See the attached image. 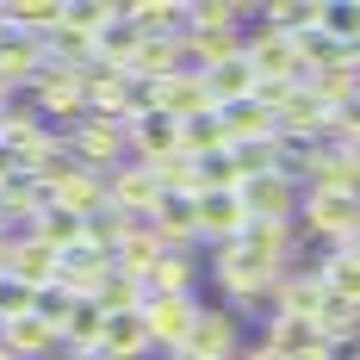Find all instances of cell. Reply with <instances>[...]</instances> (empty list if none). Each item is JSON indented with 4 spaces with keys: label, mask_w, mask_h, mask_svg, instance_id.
Listing matches in <instances>:
<instances>
[{
    "label": "cell",
    "mask_w": 360,
    "mask_h": 360,
    "mask_svg": "<svg viewBox=\"0 0 360 360\" xmlns=\"http://www.w3.org/2000/svg\"><path fill=\"white\" fill-rule=\"evenodd\" d=\"M212 267H217L224 298H236V304H267L274 280H280V261L243 249V243H212Z\"/></svg>",
    "instance_id": "1"
},
{
    "label": "cell",
    "mask_w": 360,
    "mask_h": 360,
    "mask_svg": "<svg viewBox=\"0 0 360 360\" xmlns=\"http://www.w3.org/2000/svg\"><path fill=\"white\" fill-rule=\"evenodd\" d=\"M63 143H69L75 168H87V174H112L118 162H124V124H112V118H81L63 131Z\"/></svg>",
    "instance_id": "2"
},
{
    "label": "cell",
    "mask_w": 360,
    "mask_h": 360,
    "mask_svg": "<svg viewBox=\"0 0 360 360\" xmlns=\"http://www.w3.org/2000/svg\"><path fill=\"white\" fill-rule=\"evenodd\" d=\"M298 230L348 243V236H360V199H348V193H298Z\"/></svg>",
    "instance_id": "3"
},
{
    "label": "cell",
    "mask_w": 360,
    "mask_h": 360,
    "mask_svg": "<svg viewBox=\"0 0 360 360\" xmlns=\"http://www.w3.org/2000/svg\"><path fill=\"white\" fill-rule=\"evenodd\" d=\"M193 311H199V298H193V292H143L137 317H143V329H149V348H168V354H174L180 342H186Z\"/></svg>",
    "instance_id": "4"
},
{
    "label": "cell",
    "mask_w": 360,
    "mask_h": 360,
    "mask_svg": "<svg viewBox=\"0 0 360 360\" xmlns=\"http://www.w3.org/2000/svg\"><path fill=\"white\" fill-rule=\"evenodd\" d=\"M174 354H186V360H236V354H243L236 317H230V311H212V304H199L193 323H186V342H180Z\"/></svg>",
    "instance_id": "5"
},
{
    "label": "cell",
    "mask_w": 360,
    "mask_h": 360,
    "mask_svg": "<svg viewBox=\"0 0 360 360\" xmlns=\"http://www.w3.org/2000/svg\"><path fill=\"white\" fill-rule=\"evenodd\" d=\"M243 63L255 69V81H304V69H298V37L274 32V25H255L243 37Z\"/></svg>",
    "instance_id": "6"
},
{
    "label": "cell",
    "mask_w": 360,
    "mask_h": 360,
    "mask_svg": "<svg viewBox=\"0 0 360 360\" xmlns=\"http://www.w3.org/2000/svg\"><path fill=\"white\" fill-rule=\"evenodd\" d=\"M243 199H236V186H205L199 199H193V230H199V243H236L243 236Z\"/></svg>",
    "instance_id": "7"
},
{
    "label": "cell",
    "mask_w": 360,
    "mask_h": 360,
    "mask_svg": "<svg viewBox=\"0 0 360 360\" xmlns=\"http://www.w3.org/2000/svg\"><path fill=\"white\" fill-rule=\"evenodd\" d=\"M298 193H348L360 199V155L354 149H311V162H304V180H298Z\"/></svg>",
    "instance_id": "8"
},
{
    "label": "cell",
    "mask_w": 360,
    "mask_h": 360,
    "mask_svg": "<svg viewBox=\"0 0 360 360\" xmlns=\"http://www.w3.org/2000/svg\"><path fill=\"white\" fill-rule=\"evenodd\" d=\"M323 131H329V106L298 81L286 94V106L274 112V137H286V143H323Z\"/></svg>",
    "instance_id": "9"
},
{
    "label": "cell",
    "mask_w": 360,
    "mask_h": 360,
    "mask_svg": "<svg viewBox=\"0 0 360 360\" xmlns=\"http://www.w3.org/2000/svg\"><path fill=\"white\" fill-rule=\"evenodd\" d=\"M155 199H162V186H155V180H149V168H137V162H118V168L106 174V205H112V212L149 224Z\"/></svg>",
    "instance_id": "10"
},
{
    "label": "cell",
    "mask_w": 360,
    "mask_h": 360,
    "mask_svg": "<svg viewBox=\"0 0 360 360\" xmlns=\"http://www.w3.org/2000/svg\"><path fill=\"white\" fill-rule=\"evenodd\" d=\"M50 137H56V131H50L32 106H6V112H0V149L13 155V168H19V174L37 162V149L50 143Z\"/></svg>",
    "instance_id": "11"
},
{
    "label": "cell",
    "mask_w": 360,
    "mask_h": 360,
    "mask_svg": "<svg viewBox=\"0 0 360 360\" xmlns=\"http://www.w3.org/2000/svg\"><path fill=\"white\" fill-rule=\"evenodd\" d=\"M236 199H243V212H249V217H267V224H292V217H298V186H292L286 174L243 180Z\"/></svg>",
    "instance_id": "12"
},
{
    "label": "cell",
    "mask_w": 360,
    "mask_h": 360,
    "mask_svg": "<svg viewBox=\"0 0 360 360\" xmlns=\"http://www.w3.org/2000/svg\"><path fill=\"white\" fill-rule=\"evenodd\" d=\"M149 94H155V112H162V118H174V124H186V118H212L205 81H199L193 69H174L168 81H155Z\"/></svg>",
    "instance_id": "13"
},
{
    "label": "cell",
    "mask_w": 360,
    "mask_h": 360,
    "mask_svg": "<svg viewBox=\"0 0 360 360\" xmlns=\"http://www.w3.org/2000/svg\"><path fill=\"white\" fill-rule=\"evenodd\" d=\"M162 155H180V124L174 118L149 112V118H137V124H124V162L149 168V162H162Z\"/></svg>",
    "instance_id": "14"
},
{
    "label": "cell",
    "mask_w": 360,
    "mask_h": 360,
    "mask_svg": "<svg viewBox=\"0 0 360 360\" xmlns=\"http://www.w3.org/2000/svg\"><path fill=\"white\" fill-rule=\"evenodd\" d=\"M106 274H112V255L87 249V243H75V249H63V255H56V286L69 292V298H94Z\"/></svg>",
    "instance_id": "15"
},
{
    "label": "cell",
    "mask_w": 360,
    "mask_h": 360,
    "mask_svg": "<svg viewBox=\"0 0 360 360\" xmlns=\"http://www.w3.org/2000/svg\"><path fill=\"white\" fill-rule=\"evenodd\" d=\"M6 280H19L25 292H50V286H56V249H44L37 236H13Z\"/></svg>",
    "instance_id": "16"
},
{
    "label": "cell",
    "mask_w": 360,
    "mask_h": 360,
    "mask_svg": "<svg viewBox=\"0 0 360 360\" xmlns=\"http://www.w3.org/2000/svg\"><path fill=\"white\" fill-rule=\"evenodd\" d=\"M118 19L137 37H180L186 32V6L180 0H131V6H118Z\"/></svg>",
    "instance_id": "17"
},
{
    "label": "cell",
    "mask_w": 360,
    "mask_h": 360,
    "mask_svg": "<svg viewBox=\"0 0 360 360\" xmlns=\"http://www.w3.org/2000/svg\"><path fill=\"white\" fill-rule=\"evenodd\" d=\"M37 69H44V44L6 25V32H0V81H6V94H13V87H32Z\"/></svg>",
    "instance_id": "18"
},
{
    "label": "cell",
    "mask_w": 360,
    "mask_h": 360,
    "mask_svg": "<svg viewBox=\"0 0 360 360\" xmlns=\"http://www.w3.org/2000/svg\"><path fill=\"white\" fill-rule=\"evenodd\" d=\"M149 230H155V243L162 249H180L193 255V243H199V230H193V199H155V212H149Z\"/></svg>",
    "instance_id": "19"
},
{
    "label": "cell",
    "mask_w": 360,
    "mask_h": 360,
    "mask_svg": "<svg viewBox=\"0 0 360 360\" xmlns=\"http://www.w3.org/2000/svg\"><path fill=\"white\" fill-rule=\"evenodd\" d=\"M100 335H106V317L81 298L69 317H63V329H56V348H69V360H94L100 354Z\"/></svg>",
    "instance_id": "20"
},
{
    "label": "cell",
    "mask_w": 360,
    "mask_h": 360,
    "mask_svg": "<svg viewBox=\"0 0 360 360\" xmlns=\"http://www.w3.org/2000/svg\"><path fill=\"white\" fill-rule=\"evenodd\" d=\"M0 348L13 360H44L56 348V329L44 323V317H32V311H25V317H6V323H0Z\"/></svg>",
    "instance_id": "21"
},
{
    "label": "cell",
    "mask_w": 360,
    "mask_h": 360,
    "mask_svg": "<svg viewBox=\"0 0 360 360\" xmlns=\"http://www.w3.org/2000/svg\"><path fill=\"white\" fill-rule=\"evenodd\" d=\"M155 255H162L155 230H149V224H131V230H124V243L112 249V274H124V280H137V286H143L149 267H155Z\"/></svg>",
    "instance_id": "22"
},
{
    "label": "cell",
    "mask_w": 360,
    "mask_h": 360,
    "mask_svg": "<svg viewBox=\"0 0 360 360\" xmlns=\"http://www.w3.org/2000/svg\"><path fill=\"white\" fill-rule=\"evenodd\" d=\"M261 348H274V354H286V360H311L317 348H329V342L317 335V323H311V317H274Z\"/></svg>",
    "instance_id": "23"
},
{
    "label": "cell",
    "mask_w": 360,
    "mask_h": 360,
    "mask_svg": "<svg viewBox=\"0 0 360 360\" xmlns=\"http://www.w3.org/2000/svg\"><path fill=\"white\" fill-rule=\"evenodd\" d=\"M149 354V329L137 311H118V317H106V335H100V354L94 360H137Z\"/></svg>",
    "instance_id": "24"
},
{
    "label": "cell",
    "mask_w": 360,
    "mask_h": 360,
    "mask_svg": "<svg viewBox=\"0 0 360 360\" xmlns=\"http://www.w3.org/2000/svg\"><path fill=\"white\" fill-rule=\"evenodd\" d=\"M217 124H224V143L243 149V143H274V118L255 106V100H236V106L217 112Z\"/></svg>",
    "instance_id": "25"
},
{
    "label": "cell",
    "mask_w": 360,
    "mask_h": 360,
    "mask_svg": "<svg viewBox=\"0 0 360 360\" xmlns=\"http://www.w3.org/2000/svg\"><path fill=\"white\" fill-rule=\"evenodd\" d=\"M180 69V37H137V56H131V81H168Z\"/></svg>",
    "instance_id": "26"
},
{
    "label": "cell",
    "mask_w": 360,
    "mask_h": 360,
    "mask_svg": "<svg viewBox=\"0 0 360 360\" xmlns=\"http://www.w3.org/2000/svg\"><path fill=\"white\" fill-rule=\"evenodd\" d=\"M317 335H323L329 348H348L360 329V298H335V292H323V304H317Z\"/></svg>",
    "instance_id": "27"
},
{
    "label": "cell",
    "mask_w": 360,
    "mask_h": 360,
    "mask_svg": "<svg viewBox=\"0 0 360 360\" xmlns=\"http://www.w3.org/2000/svg\"><path fill=\"white\" fill-rule=\"evenodd\" d=\"M50 205H63V212L75 217H94L100 205H106V174H87V168H75L56 193H50Z\"/></svg>",
    "instance_id": "28"
},
{
    "label": "cell",
    "mask_w": 360,
    "mask_h": 360,
    "mask_svg": "<svg viewBox=\"0 0 360 360\" xmlns=\"http://www.w3.org/2000/svg\"><path fill=\"white\" fill-rule=\"evenodd\" d=\"M304 87L323 100L329 112H342V106H354V94H360V69H354V56L348 63H335V69H317V75H304Z\"/></svg>",
    "instance_id": "29"
},
{
    "label": "cell",
    "mask_w": 360,
    "mask_h": 360,
    "mask_svg": "<svg viewBox=\"0 0 360 360\" xmlns=\"http://www.w3.org/2000/svg\"><path fill=\"white\" fill-rule=\"evenodd\" d=\"M44 205H50V199L37 193L32 180H25V174H13L6 186H0V230H6V236H13V224H25V230H32V217L44 212Z\"/></svg>",
    "instance_id": "30"
},
{
    "label": "cell",
    "mask_w": 360,
    "mask_h": 360,
    "mask_svg": "<svg viewBox=\"0 0 360 360\" xmlns=\"http://www.w3.org/2000/svg\"><path fill=\"white\" fill-rule=\"evenodd\" d=\"M6 25L44 44V37L63 25V0H13V6H6Z\"/></svg>",
    "instance_id": "31"
},
{
    "label": "cell",
    "mask_w": 360,
    "mask_h": 360,
    "mask_svg": "<svg viewBox=\"0 0 360 360\" xmlns=\"http://www.w3.org/2000/svg\"><path fill=\"white\" fill-rule=\"evenodd\" d=\"M131 56H137V32H131L124 19H112L106 32L94 37V69H118V75H131Z\"/></svg>",
    "instance_id": "32"
},
{
    "label": "cell",
    "mask_w": 360,
    "mask_h": 360,
    "mask_svg": "<svg viewBox=\"0 0 360 360\" xmlns=\"http://www.w3.org/2000/svg\"><path fill=\"white\" fill-rule=\"evenodd\" d=\"M25 236H37V243H44V249H75V243H81V217L75 212H63V205H44V212L32 217V230H25Z\"/></svg>",
    "instance_id": "33"
},
{
    "label": "cell",
    "mask_w": 360,
    "mask_h": 360,
    "mask_svg": "<svg viewBox=\"0 0 360 360\" xmlns=\"http://www.w3.org/2000/svg\"><path fill=\"white\" fill-rule=\"evenodd\" d=\"M193 280H199L193 255L162 249V255H155V267H149V280H143V292H193Z\"/></svg>",
    "instance_id": "34"
},
{
    "label": "cell",
    "mask_w": 360,
    "mask_h": 360,
    "mask_svg": "<svg viewBox=\"0 0 360 360\" xmlns=\"http://www.w3.org/2000/svg\"><path fill=\"white\" fill-rule=\"evenodd\" d=\"M224 124H217V112L212 118H186V124H180V155H186V162H212V155H224Z\"/></svg>",
    "instance_id": "35"
},
{
    "label": "cell",
    "mask_w": 360,
    "mask_h": 360,
    "mask_svg": "<svg viewBox=\"0 0 360 360\" xmlns=\"http://www.w3.org/2000/svg\"><path fill=\"white\" fill-rule=\"evenodd\" d=\"M261 19L286 37H304V32H317V0H267Z\"/></svg>",
    "instance_id": "36"
},
{
    "label": "cell",
    "mask_w": 360,
    "mask_h": 360,
    "mask_svg": "<svg viewBox=\"0 0 360 360\" xmlns=\"http://www.w3.org/2000/svg\"><path fill=\"white\" fill-rule=\"evenodd\" d=\"M118 19V0H63V25L81 37H100Z\"/></svg>",
    "instance_id": "37"
},
{
    "label": "cell",
    "mask_w": 360,
    "mask_h": 360,
    "mask_svg": "<svg viewBox=\"0 0 360 360\" xmlns=\"http://www.w3.org/2000/svg\"><path fill=\"white\" fill-rule=\"evenodd\" d=\"M186 19H193V32H243L249 6L243 0H199V6H186Z\"/></svg>",
    "instance_id": "38"
},
{
    "label": "cell",
    "mask_w": 360,
    "mask_h": 360,
    "mask_svg": "<svg viewBox=\"0 0 360 360\" xmlns=\"http://www.w3.org/2000/svg\"><path fill=\"white\" fill-rule=\"evenodd\" d=\"M87 304H94L100 317H118V311H137V304H143V286H137V280H124V274H106L100 292H94Z\"/></svg>",
    "instance_id": "39"
},
{
    "label": "cell",
    "mask_w": 360,
    "mask_h": 360,
    "mask_svg": "<svg viewBox=\"0 0 360 360\" xmlns=\"http://www.w3.org/2000/svg\"><path fill=\"white\" fill-rule=\"evenodd\" d=\"M75 304H81V298H69V292H63V286H50V292H37L32 317H44V323H50V329H63V317H69Z\"/></svg>",
    "instance_id": "40"
},
{
    "label": "cell",
    "mask_w": 360,
    "mask_h": 360,
    "mask_svg": "<svg viewBox=\"0 0 360 360\" xmlns=\"http://www.w3.org/2000/svg\"><path fill=\"white\" fill-rule=\"evenodd\" d=\"M32 304H37V292H25L19 280H0V323H6V317H25Z\"/></svg>",
    "instance_id": "41"
},
{
    "label": "cell",
    "mask_w": 360,
    "mask_h": 360,
    "mask_svg": "<svg viewBox=\"0 0 360 360\" xmlns=\"http://www.w3.org/2000/svg\"><path fill=\"white\" fill-rule=\"evenodd\" d=\"M236 360H286V354H274V348H249V354H236Z\"/></svg>",
    "instance_id": "42"
},
{
    "label": "cell",
    "mask_w": 360,
    "mask_h": 360,
    "mask_svg": "<svg viewBox=\"0 0 360 360\" xmlns=\"http://www.w3.org/2000/svg\"><path fill=\"white\" fill-rule=\"evenodd\" d=\"M6 255H13V236L0 230V280H6Z\"/></svg>",
    "instance_id": "43"
},
{
    "label": "cell",
    "mask_w": 360,
    "mask_h": 360,
    "mask_svg": "<svg viewBox=\"0 0 360 360\" xmlns=\"http://www.w3.org/2000/svg\"><path fill=\"white\" fill-rule=\"evenodd\" d=\"M19 174V168H13V155H6V149H0V186H6V180Z\"/></svg>",
    "instance_id": "44"
},
{
    "label": "cell",
    "mask_w": 360,
    "mask_h": 360,
    "mask_svg": "<svg viewBox=\"0 0 360 360\" xmlns=\"http://www.w3.org/2000/svg\"><path fill=\"white\" fill-rule=\"evenodd\" d=\"M0 32H6V6H0Z\"/></svg>",
    "instance_id": "45"
},
{
    "label": "cell",
    "mask_w": 360,
    "mask_h": 360,
    "mask_svg": "<svg viewBox=\"0 0 360 360\" xmlns=\"http://www.w3.org/2000/svg\"><path fill=\"white\" fill-rule=\"evenodd\" d=\"M0 360H13V354H6V348H0Z\"/></svg>",
    "instance_id": "46"
},
{
    "label": "cell",
    "mask_w": 360,
    "mask_h": 360,
    "mask_svg": "<svg viewBox=\"0 0 360 360\" xmlns=\"http://www.w3.org/2000/svg\"><path fill=\"white\" fill-rule=\"evenodd\" d=\"M174 360H186V354H174Z\"/></svg>",
    "instance_id": "47"
}]
</instances>
